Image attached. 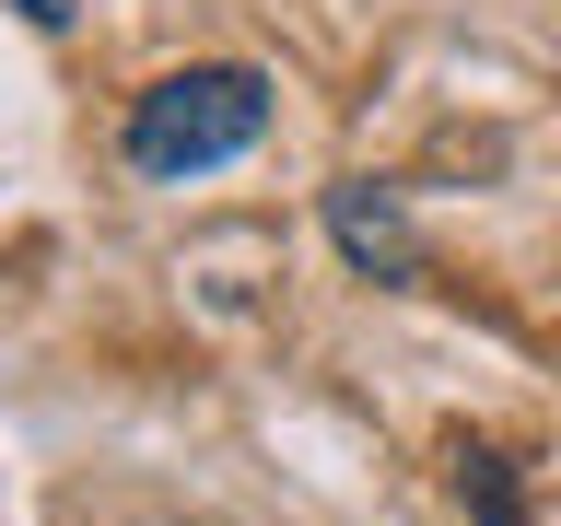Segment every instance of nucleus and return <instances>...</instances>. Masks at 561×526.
I'll list each match as a JSON object with an SVG mask.
<instances>
[{
  "instance_id": "obj_4",
  "label": "nucleus",
  "mask_w": 561,
  "mask_h": 526,
  "mask_svg": "<svg viewBox=\"0 0 561 526\" xmlns=\"http://www.w3.org/2000/svg\"><path fill=\"white\" fill-rule=\"evenodd\" d=\"M12 12H24V24H47V35H59L70 12H82V0H12Z\"/></svg>"
},
{
  "instance_id": "obj_2",
  "label": "nucleus",
  "mask_w": 561,
  "mask_h": 526,
  "mask_svg": "<svg viewBox=\"0 0 561 526\" xmlns=\"http://www.w3.org/2000/svg\"><path fill=\"white\" fill-rule=\"evenodd\" d=\"M328 245H340L363 281H386V293H410V281H421L410 199H398L386 175H340V187H328Z\"/></svg>"
},
{
  "instance_id": "obj_1",
  "label": "nucleus",
  "mask_w": 561,
  "mask_h": 526,
  "mask_svg": "<svg viewBox=\"0 0 561 526\" xmlns=\"http://www.w3.org/2000/svg\"><path fill=\"white\" fill-rule=\"evenodd\" d=\"M129 175L152 187H187V175H222L234 152L270 140V70L245 59H199V70H164L152 94H129Z\"/></svg>"
},
{
  "instance_id": "obj_3",
  "label": "nucleus",
  "mask_w": 561,
  "mask_h": 526,
  "mask_svg": "<svg viewBox=\"0 0 561 526\" xmlns=\"http://www.w3.org/2000/svg\"><path fill=\"white\" fill-rule=\"evenodd\" d=\"M456 503H468V526H526L515 456H503V445H456Z\"/></svg>"
}]
</instances>
